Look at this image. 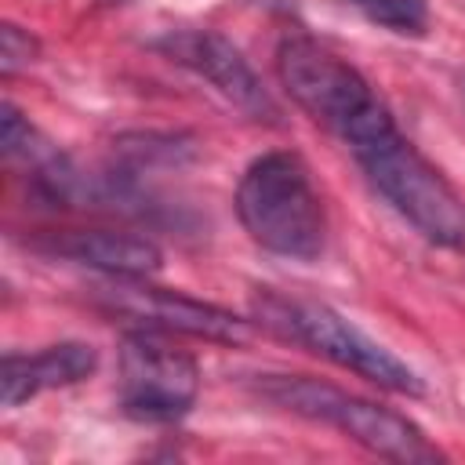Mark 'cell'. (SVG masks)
Instances as JSON below:
<instances>
[{
  "label": "cell",
  "instance_id": "6da1fadb",
  "mask_svg": "<svg viewBox=\"0 0 465 465\" xmlns=\"http://www.w3.org/2000/svg\"><path fill=\"white\" fill-rule=\"evenodd\" d=\"M236 214L247 236L269 254L312 262L327 240L323 200L298 153L258 156L236 185Z\"/></svg>",
  "mask_w": 465,
  "mask_h": 465
},
{
  "label": "cell",
  "instance_id": "7a4b0ae2",
  "mask_svg": "<svg viewBox=\"0 0 465 465\" xmlns=\"http://www.w3.org/2000/svg\"><path fill=\"white\" fill-rule=\"evenodd\" d=\"M356 163L378 196L403 214L429 243L461 247L465 243V203L450 182L396 131L392 116L349 145Z\"/></svg>",
  "mask_w": 465,
  "mask_h": 465
},
{
  "label": "cell",
  "instance_id": "3957f363",
  "mask_svg": "<svg viewBox=\"0 0 465 465\" xmlns=\"http://www.w3.org/2000/svg\"><path fill=\"white\" fill-rule=\"evenodd\" d=\"M251 309L265 331H272L294 345H305L309 352L374 381L378 389H389L400 396H421L425 392L421 378L400 356H392L385 345H378L371 334H363L356 323H349L331 305L294 302V298H280V294L262 291Z\"/></svg>",
  "mask_w": 465,
  "mask_h": 465
},
{
  "label": "cell",
  "instance_id": "277c9868",
  "mask_svg": "<svg viewBox=\"0 0 465 465\" xmlns=\"http://www.w3.org/2000/svg\"><path fill=\"white\" fill-rule=\"evenodd\" d=\"M254 389H258V396L272 400L283 411H294L302 418L327 421V425L341 429L360 447H367L371 454H381L389 461H407V465L440 461V450L425 440V432L411 418H403L381 403L349 396L334 385H323L316 378H298V374H262L254 381Z\"/></svg>",
  "mask_w": 465,
  "mask_h": 465
},
{
  "label": "cell",
  "instance_id": "5b68a950",
  "mask_svg": "<svg viewBox=\"0 0 465 465\" xmlns=\"http://www.w3.org/2000/svg\"><path fill=\"white\" fill-rule=\"evenodd\" d=\"M276 73L283 91L305 109L320 127L352 142L360 131L378 124L389 109L374 94V87L352 69L341 54L327 51L309 36H287L276 51Z\"/></svg>",
  "mask_w": 465,
  "mask_h": 465
},
{
  "label": "cell",
  "instance_id": "8992f818",
  "mask_svg": "<svg viewBox=\"0 0 465 465\" xmlns=\"http://www.w3.org/2000/svg\"><path fill=\"white\" fill-rule=\"evenodd\" d=\"M200 396L196 360L171 345L163 331L134 327L120 341V407L134 421L167 425L193 411Z\"/></svg>",
  "mask_w": 465,
  "mask_h": 465
},
{
  "label": "cell",
  "instance_id": "52a82bcc",
  "mask_svg": "<svg viewBox=\"0 0 465 465\" xmlns=\"http://www.w3.org/2000/svg\"><path fill=\"white\" fill-rule=\"evenodd\" d=\"M94 298L102 309L127 316L134 327H153L163 334H193V338H207V341H243L247 338V320L232 316L229 309L185 298L178 291L149 287L145 280L109 276L105 287H94Z\"/></svg>",
  "mask_w": 465,
  "mask_h": 465
},
{
  "label": "cell",
  "instance_id": "ba28073f",
  "mask_svg": "<svg viewBox=\"0 0 465 465\" xmlns=\"http://www.w3.org/2000/svg\"><path fill=\"white\" fill-rule=\"evenodd\" d=\"M156 47L171 62H178V65L193 69L196 76H203L222 98H229L251 120L276 124L280 109H276L272 94L262 87L258 73L247 65L240 47L232 40H225L222 33H214V29H171L167 36L156 40Z\"/></svg>",
  "mask_w": 465,
  "mask_h": 465
},
{
  "label": "cell",
  "instance_id": "9c48e42d",
  "mask_svg": "<svg viewBox=\"0 0 465 465\" xmlns=\"http://www.w3.org/2000/svg\"><path fill=\"white\" fill-rule=\"evenodd\" d=\"M44 247L76 265L98 269L105 276H127V280H145L163 265V254L149 236L124 232V229H65V232H54Z\"/></svg>",
  "mask_w": 465,
  "mask_h": 465
},
{
  "label": "cell",
  "instance_id": "30bf717a",
  "mask_svg": "<svg viewBox=\"0 0 465 465\" xmlns=\"http://www.w3.org/2000/svg\"><path fill=\"white\" fill-rule=\"evenodd\" d=\"M94 367H98V352L84 341H58V345H47L33 356L7 352L4 367H0V403L18 407V403L33 400L36 392L76 385Z\"/></svg>",
  "mask_w": 465,
  "mask_h": 465
},
{
  "label": "cell",
  "instance_id": "8fae6325",
  "mask_svg": "<svg viewBox=\"0 0 465 465\" xmlns=\"http://www.w3.org/2000/svg\"><path fill=\"white\" fill-rule=\"evenodd\" d=\"M367 22L389 29V33H400V36H418L425 33V22H429V7L425 0H349Z\"/></svg>",
  "mask_w": 465,
  "mask_h": 465
},
{
  "label": "cell",
  "instance_id": "7c38bea8",
  "mask_svg": "<svg viewBox=\"0 0 465 465\" xmlns=\"http://www.w3.org/2000/svg\"><path fill=\"white\" fill-rule=\"evenodd\" d=\"M36 54H40V44L25 29H18L15 22H4L0 25V73H4V80H11Z\"/></svg>",
  "mask_w": 465,
  "mask_h": 465
}]
</instances>
